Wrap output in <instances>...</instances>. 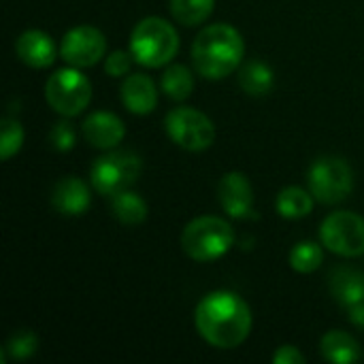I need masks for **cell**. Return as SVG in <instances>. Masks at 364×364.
<instances>
[{"label": "cell", "instance_id": "obj_22", "mask_svg": "<svg viewBox=\"0 0 364 364\" xmlns=\"http://www.w3.org/2000/svg\"><path fill=\"white\" fill-rule=\"evenodd\" d=\"M215 0H171L173 17L183 26H198L213 13Z\"/></svg>", "mask_w": 364, "mask_h": 364}, {"label": "cell", "instance_id": "obj_4", "mask_svg": "<svg viewBox=\"0 0 364 364\" xmlns=\"http://www.w3.org/2000/svg\"><path fill=\"white\" fill-rule=\"evenodd\" d=\"M232 243V226L215 215L196 218L181 232V247L196 262H211L222 258L224 254H228Z\"/></svg>", "mask_w": 364, "mask_h": 364}, {"label": "cell", "instance_id": "obj_18", "mask_svg": "<svg viewBox=\"0 0 364 364\" xmlns=\"http://www.w3.org/2000/svg\"><path fill=\"white\" fill-rule=\"evenodd\" d=\"M111 213L117 222H122L126 226H136V224L145 222V218H147V203L139 194L124 190V192L111 196Z\"/></svg>", "mask_w": 364, "mask_h": 364}, {"label": "cell", "instance_id": "obj_28", "mask_svg": "<svg viewBox=\"0 0 364 364\" xmlns=\"http://www.w3.org/2000/svg\"><path fill=\"white\" fill-rule=\"evenodd\" d=\"M273 363L275 364H303L305 358L303 354L294 348V346H282L275 354H273Z\"/></svg>", "mask_w": 364, "mask_h": 364}, {"label": "cell", "instance_id": "obj_27", "mask_svg": "<svg viewBox=\"0 0 364 364\" xmlns=\"http://www.w3.org/2000/svg\"><path fill=\"white\" fill-rule=\"evenodd\" d=\"M132 60H134L132 51H113L105 62V70L109 77H124L130 73Z\"/></svg>", "mask_w": 364, "mask_h": 364}, {"label": "cell", "instance_id": "obj_7", "mask_svg": "<svg viewBox=\"0 0 364 364\" xmlns=\"http://www.w3.org/2000/svg\"><path fill=\"white\" fill-rule=\"evenodd\" d=\"M309 192L318 203L337 205L346 200L354 190V173L350 164L341 158L326 156L311 164L309 168Z\"/></svg>", "mask_w": 364, "mask_h": 364}, {"label": "cell", "instance_id": "obj_12", "mask_svg": "<svg viewBox=\"0 0 364 364\" xmlns=\"http://www.w3.org/2000/svg\"><path fill=\"white\" fill-rule=\"evenodd\" d=\"M81 128H83V136L87 139V143L98 149H113L115 145L122 143L126 134L124 122L109 111H96L87 115Z\"/></svg>", "mask_w": 364, "mask_h": 364}, {"label": "cell", "instance_id": "obj_13", "mask_svg": "<svg viewBox=\"0 0 364 364\" xmlns=\"http://www.w3.org/2000/svg\"><path fill=\"white\" fill-rule=\"evenodd\" d=\"M90 190L79 177H64L51 192V205L62 215H81L90 207Z\"/></svg>", "mask_w": 364, "mask_h": 364}, {"label": "cell", "instance_id": "obj_19", "mask_svg": "<svg viewBox=\"0 0 364 364\" xmlns=\"http://www.w3.org/2000/svg\"><path fill=\"white\" fill-rule=\"evenodd\" d=\"M273 83H275V77H273L271 66L260 60L247 62L239 73V85L250 96H267Z\"/></svg>", "mask_w": 364, "mask_h": 364}, {"label": "cell", "instance_id": "obj_16", "mask_svg": "<svg viewBox=\"0 0 364 364\" xmlns=\"http://www.w3.org/2000/svg\"><path fill=\"white\" fill-rule=\"evenodd\" d=\"M331 294L343 307H352L364 301V273L352 267H337L328 279Z\"/></svg>", "mask_w": 364, "mask_h": 364}, {"label": "cell", "instance_id": "obj_3", "mask_svg": "<svg viewBox=\"0 0 364 364\" xmlns=\"http://www.w3.org/2000/svg\"><path fill=\"white\" fill-rule=\"evenodd\" d=\"M130 51L147 68L166 66L179 51L177 30L162 17H145L130 34Z\"/></svg>", "mask_w": 364, "mask_h": 364}, {"label": "cell", "instance_id": "obj_5", "mask_svg": "<svg viewBox=\"0 0 364 364\" xmlns=\"http://www.w3.org/2000/svg\"><path fill=\"white\" fill-rule=\"evenodd\" d=\"M45 98L53 111L64 117L79 115L92 98V83L79 68H60L45 83Z\"/></svg>", "mask_w": 364, "mask_h": 364}, {"label": "cell", "instance_id": "obj_14", "mask_svg": "<svg viewBox=\"0 0 364 364\" xmlns=\"http://www.w3.org/2000/svg\"><path fill=\"white\" fill-rule=\"evenodd\" d=\"M17 58L32 68H47L55 60V45L51 36L41 30H26L15 43Z\"/></svg>", "mask_w": 364, "mask_h": 364}, {"label": "cell", "instance_id": "obj_1", "mask_svg": "<svg viewBox=\"0 0 364 364\" xmlns=\"http://www.w3.org/2000/svg\"><path fill=\"white\" fill-rule=\"evenodd\" d=\"M194 324L209 346L218 350H232L250 337L252 311L239 294L218 290L198 303Z\"/></svg>", "mask_w": 364, "mask_h": 364}, {"label": "cell", "instance_id": "obj_25", "mask_svg": "<svg viewBox=\"0 0 364 364\" xmlns=\"http://www.w3.org/2000/svg\"><path fill=\"white\" fill-rule=\"evenodd\" d=\"M23 145V128L17 119H2V134H0V158L9 160L15 156Z\"/></svg>", "mask_w": 364, "mask_h": 364}, {"label": "cell", "instance_id": "obj_15", "mask_svg": "<svg viewBox=\"0 0 364 364\" xmlns=\"http://www.w3.org/2000/svg\"><path fill=\"white\" fill-rule=\"evenodd\" d=\"M122 102L130 113L147 115L158 105V90L156 83L147 75H128L122 83Z\"/></svg>", "mask_w": 364, "mask_h": 364}, {"label": "cell", "instance_id": "obj_9", "mask_svg": "<svg viewBox=\"0 0 364 364\" xmlns=\"http://www.w3.org/2000/svg\"><path fill=\"white\" fill-rule=\"evenodd\" d=\"M320 239L333 254L354 258L364 254V218L352 211L331 213L320 228Z\"/></svg>", "mask_w": 364, "mask_h": 364}, {"label": "cell", "instance_id": "obj_10", "mask_svg": "<svg viewBox=\"0 0 364 364\" xmlns=\"http://www.w3.org/2000/svg\"><path fill=\"white\" fill-rule=\"evenodd\" d=\"M107 51L105 34L94 26H77L68 30L60 45V55L68 66L87 68L102 60Z\"/></svg>", "mask_w": 364, "mask_h": 364}, {"label": "cell", "instance_id": "obj_11", "mask_svg": "<svg viewBox=\"0 0 364 364\" xmlns=\"http://www.w3.org/2000/svg\"><path fill=\"white\" fill-rule=\"evenodd\" d=\"M220 205L224 207V211L230 215V218H237V220H247V218H254V190H252V183L250 179L239 173V171H232V173H226L220 181Z\"/></svg>", "mask_w": 364, "mask_h": 364}, {"label": "cell", "instance_id": "obj_26", "mask_svg": "<svg viewBox=\"0 0 364 364\" xmlns=\"http://www.w3.org/2000/svg\"><path fill=\"white\" fill-rule=\"evenodd\" d=\"M49 143L58 151H70L77 143V134L70 122H58L49 132Z\"/></svg>", "mask_w": 364, "mask_h": 364}, {"label": "cell", "instance_id": "obj_21", "mask_svg": "<svg viewBox=\"0 0 364 364\" xmlns=\"http://www.w3.org/2000/svg\"><path fill=\"white\" fill-rule=\"evenodd\" d=\"M162 92L171 98V100H186L192 90H194V75L188 66L183 64H171L164 73H162Z\"/></svg>", "mask_w": 364, "mask_h": 364}, {"label": "cell", "instance_id": "obj_24", "mask_svg": "<svg viewBox=\"0 0 364 364\" xmlns=\"http://www.w3.org/2000/svg\"><path fill=\"white\" fill-rule=\"evenodd\" d=\"M36 348H38L36 335H34L32 331H19V333H15V335L9 339V343L4 346V350H2V360H6V356H11V358H15V360H26V358H30V356L36 352Z\"/></svg>", "mask_w": 364, "mask_h": 364}, {"label": "cell", "instance_id": "obj_29", "mask_svg": "<svg viewBox=\"0 0 364 364\" xmlns=\"http://www.w3.org/2000/svg\"><path fill=\"white\" fill-rule=\"evenodd\" d=\"M348 316H350V322L358 328L364 331V301L363 303H356L352 307H348Z\"/></svg>", "mask_w": 364, "mask_h": 364}, {"label": "cell", "instance_id": "obj_17", "mask_svg": "<svg viewBox=\"0 0 364 364\" xmlns=\"http://www.w3.org/2000/svg\"><path fill=\"white\" fill-rule=\"evenodd\" d=\"M320 352L326 360L337 364H352L360 358L358 341L343 333V331H331L320 341Z\"/></svg>", "mask_w": 364, "mask_h": 364}, {"label": "cell", "instance_id": "obj_8", "mask_svg": "<svg viewBox=\"0 0 364 364\" xmlns=\"http://www.w3.org/2000/svg\"><path fill=\"white\" fill-rule=\"evenodd\" d=\"M164 128L171 141L188 151H205L215 141L213 122L192 107H177L166 113Z\"/></svg>", "mask_w": 364, "mask_h": 364}, {"label": "cell", "instance_id": "obj_6", "mask_svg": "<svg viewBox=\"0 0 364 364\" xmlns=\"http://www.w3.org/2000/svg\"><path fill=\"white\" fill-rule=\"evenodd\" d=\"M143 162L139 156L130 151H111L107 156H100L90 171L92 188L98 194L115 196L124 190H128L141 175Z\"/></svg>", "mask_w": 364, "mask_h": 364}, {"label": "cell", "instance_id": "obj_23", "mask_svg": "<svg viewBox=\"0 0 364 364\" xmlns=\"http://www.w3.org/2000/svg\"><path fill=\"white\" fill-rule=\"evenodd\" d=\"M322 262H324V252L314 241H301L290 252V267L296 273H314L322 267Z\"/></svg>", "mask_w": 364, "mask_h": 364}, {"label": "cell", "instance_id": "obj_20", "mask_svg": "<svg viewBox=\"0 0 364 364\" xmlns=\"http://www.w3.org/2000/svg\"><path fill=\"white\" fill-rule=\"evenodd\" d=\"M277 213L286 220H301L305 215L311 213L314 209V194L299 186H290V188H284L279 194H277Z\"/></svg>", "mask_w": 364, "mask_h": 364}, {"label": "cell", "instance_id": "obj_2", "mask_svg": "<svg viewBox=\"0 0 364 364\" xmlns=\"http://www.w3.org/2000/svg\"><path fill=\"white\" fill-rule=\"evenodd\" d=\"M243 36L228 23L207 26L192 45V62L205 79H224L235 73L243 60Z\"/></svg>", "mask_w": 364, "mask_h": 364}]
</instances>
